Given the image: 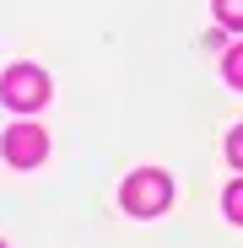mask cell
Returning <instances> with one entry per match:
<instances>
[{
  "label": "cell",
  "instance_id": "cell-1",
  "mask_svg": "<svg viewBox=\"0 0 243 248\" xmlns=\"http://www.w3.org/2000/svg\"><path fill=\"white\" fill-rule=\"evenodd\" d=\"M125 211H135V216H157L162 205L173 200V178L168 173H157V168H141V173H130V184H125Z\"/></svg>",
  "mask_w": 243,
  "mask_h": 248
},
{
  "label": "cell",
  "instance_id": "cell-2",
  "mask_svg": "<svg viewBox=\"0 0 243 248\" xmlns=\"http://www.w3.org/2000/svg\"><path fill=\"white\" fill-rule=\"evenodd\" d=\"M0 97H6L11 108H38V103H49V76L32 70V65H16V70H6V81H0Z\"/></svg>",
  "mask_w": 243,
  "mask_h": 248
},
{
  "label": "cell",
  "instance_id": "cell-3",
  "mask_svg": "<svg viewBox=\"0 0 243 248\" xmlns=\"http://www.w3.org/2000/svg\"><path fill=\"white\" fill-rule=\"evenodd\" d=\"M0 146H6V162H11V168H32V162H44V151H49V135L38 130V124H11Z\"/></svg>",
  "mask_w": 243,
  "mask_h": 248
},
{
  "label": "cell",
  "instance_id": "cell-4",
  "mask_svg": "<svg viewBox=\"0 0 243 248\" xmlns=\"http://www.w3.org/2000/svg\"><path fill=\"white\" fill-rule=\"evenodd\" d=\"M216 22H227V27H243V0H216Z\"/></svg>",
  "mask_w": 243,
  "mask_h": 248
},
{
  "label": "cell",
  "instance_id": "cell-5",
  "mask_svg": "<svg viewBox=\"0 0 243 248\" xmlns=\"http://www.w3.org/2000/svg\"><path fill=\"white\" fill-rule=\"evenodd\" d=\"M227 81H232V87H243V44L227 49Z\"/></svg>",
  "mask_w": 243,
  "mask_h": 248
},
{
  "label": "cell",
  "instance_id": "cell-6",
  "mask_svg": "<svg viewBox=\"0 0 243 248\" xmlns=\"http://www.w3.org/2000/svg\"><path fill=\"white\" fill-rule=\"evenodd\" d=\"M227 216H232V221H243V178L227 189Z\"/></svg>",
  "mask_w": 243,
  "mask_h": 248
},
{
  "label": "cell",
  "instance_id": "cell-7",
  "mask_svg": "<svg viewBox=\"0 0 243 248\" xmlns=\"http://www.w3.org/2000/svg\"><path fill=\"white\" fill-rule=\"evenodd\" d=\"M227 156H232V162H238V168H243V124H238V130L227 135Z\"/></svg>",
  "mask_w": 243,
  "mask_h": 248
},
{
  "label": "cell",
  "instance_id": "cell-8",
  "mask_svg": "<svg viewBox=\"0 0 243 248\" xmlns=\"http://www.w3.org/2000/svg\"><path fill=\"white\" fill-rule=\"evenodd\" d=\"M0 248H6V243H0Z\"/></svg>",
  "mask_w": 243,
  "mask_h": 248
}]
</instances>
